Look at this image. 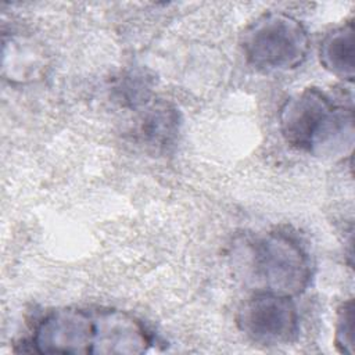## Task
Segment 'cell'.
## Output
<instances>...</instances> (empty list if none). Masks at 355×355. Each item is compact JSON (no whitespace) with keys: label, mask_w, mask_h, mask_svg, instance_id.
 Listing matches in <instances>:
<instances>
[{"label":"cell","mask_w":355,"mask_h":355,"mask_svg":"<svg viewBox=\"0 0 355 355\" xmlns=\"http://www.w3.org/2000/svg\"><path fill=\"white\" fill-rule=\"evenodd\" d=\"M140 111L136 135L137 139L155 150H164L173 143L179 132V112L166 103L144 104Z\"/></svg>","instance_id":"obj_6"},{"label":"cell","mask_w":355,"mask_h":355,"mask_svg":"<svg viewBox=\"0 0 355 355\" xmlns=\"http://www.w3.org/2000/svg\"><path fill=\"white\" fill-rule=\"evenodd\" d=\"M277 119L283 139L295 150L323 159H343L352 153V104L338 103L319 87L290 96Z\"/></svg>","instance_id":"obj_1"},{"label":"cell","mask_w":355,"mask_h":355,"mask_svg":"<svg viewBox=\"0 0 355 355\" xmlns=\"http://www.w3.org/2000/svg\"><path fill=\"white\" fill-rule=\"evenodd\" d=\"M239 329L254 343L284 345L291 343L300 330V316L291 297L255 291L237 311Z\"/></svg>","instance_id":"obj_5"},{"label":"cell","mask_w":355,"mask_h":355,"mask_svg":"<svg viewBox=\"0 0 355 355\" xmlns=\"http://www.w3.org/2000/svg\"><path fill=\"white\" fill-rule=\"evenodd\" d=\"M309 47V35L302 22L282 11L259 15L241 36L247 62L263 72H286L298 68L306 60Z\"/></svg>","instance_id":"obj_3"},{"label":"cell","mask_w":355,"mask_h":355,"mask_svg":"<svg viewBox=\"0 0 355 355\" xmlns=\"http://www.w3.org/2000/svg\"><path fill=\"white\" fill-rule=\"evenodd\" d=\"M322 67L344 82L354 80V22L352 19L331 29L320 42Z\"/></svg>","instance_id":"obj_7"},{"label":"cell","mask_w":355,"mask_h":355,"mask_svg":"<svg viewBox=\"0 0 355 355\" xmlns=\"http://www.w3.org/2000/svg\"><path fill=\"white\" fill-rule=\"evenodd\" d=\"M32 43H24L19 39H10V44L4 42V72H10V79H17V80H25V79H32L39 68L35 65L29 64V60L36 61V62H44L40 57L42 54L37 53L32 46Z\"/></svg>","instance_id":"obj_8"},{"label":"cell","mask_w":355,"mask_h":355,"mask_svg":"<svg viewBox=\"0 0 355 355\" xmlns=\"http://www.w3.org/2000/svg\"><path fill=\"white\" fill-rule=\"evenodd\" d=\"M98 333V308H60L36 323L29 345L37 354L96 355Z\"/></svg>","instance_id":"obj_4"},{"label":"cell","mask_w":355,"mask_h":355,"mask_svg":"<svg viewBox=\"0 0 355 355\" xmlns=\"http://www.w3.org/2000/svg\"><path fill=\"white\" fill-rule=\"evenodd\" d=\"M248 276L255 291L294 298L308 288L313 262L300 237L286 230H273L251 244Z\"/></svg>","instance_id":"obj_2"},{"label":"cell","mask_w":355,"mask_h":355,"mask_svg":"<svg viewBox=\"0 0 355 355\" xmlns=\"http://www.w3.org/2000/svg\"><path fill=\"white\" fill-rule=\"evenodd\" d=\"M334 345L341 354H354V300L341 304L336 316Z\"/></svg>","instance_id":"obj_9"}]
</instances>
